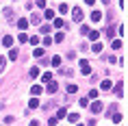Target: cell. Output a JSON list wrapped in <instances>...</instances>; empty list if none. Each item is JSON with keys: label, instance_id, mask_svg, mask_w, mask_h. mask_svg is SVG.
I'll use <instances>...</instances> for the list:
<instances>
[{"label": "cell", "instance_id": "cell-1", "mask_svg": "<svg viewBox=\"0 0 128 126\" xmlns=\"http://www.w3.org/2000/svg\"><path fill=\"white\" fill-rule=\"evenodd\" d=\"M2 13H4L7 22H13L15 20V13H13V9H11V7H4V9H2Z\"/></svg>", "mask_w": 128, "mask_h": 126}, {"label": "cell", "instance_id": "cell-2", "mask_svg": "<svg viewBox=\"0 0 128 126\" xmlns=\"http://www.w3.org/2000/svg\"><path fill=\"white\" fill-rule=\"evenodd\" d=\"M72 18H74V22H82V18H85V15H82V9H72Z\"/></svg>", "mask_w": 128, "mask_h": 126}, {"label": "cell", "instance_id": "cell-3", "mask_svg": "<svg viewBox=\"0 0 128 126\" xmlns=\"http://www.w3.org/2000/svg\"><path fill=\"white\" fill-rule=\"evenodd\" d=\"M78 63H80V72L82 74H91V65H89V61H78Z\"/></svg>", "mask_w": 128, "mask_h": 126}, {"label": "cell", "instance_id": "cell-4", "mask_svg": "<svg viewBox=\"0 0 128 126\" xmlns=\"http://www.w3.org/2000/svg\"><path fill=\"white\" fill-rule=\"evenodd\" d=\"M115 96H117V98L124 96V80H117V85H115Z\"/></svg>", "mask_w": 128, "mask_h": 126}, {"label": "cell", "instance_id": "cell-5", "mask_svg": "<svg viewBox=\"0 0 128 126\" xmlns=\"http://www.w3.org/2000/svg\"><path fill=\"white\" fill-rule=\"evenodd\" d=\"M18 28H22V33L28 28V20L26 18H20V20H18Z\"/></svg>", "mask_w": 128, "mask_h": 126}, {"label": "cell", "instance_id": "cell-6", "mask_svg": "<svg viewBox=\"0 0 128 126\" xmlns=\"http://www.w3.org/2000/svg\"><path fill=\"white\" fill-rule=\"evenodd\" d=\"M91 111H94V113H100V111H102V102H100V100H94V104H91Z\"/></svg>", "mask_w": 128, "mask_h": 126}, {"label": "cell", "instance_id": "cell-7", "mask_svg": "<svg viewBox=\"0 0 128 126\" xmlns=\"http://www.w3.org/2000/svg\"><path fill=\"white\" fill-rule=\"evenodd\" d=\"M2 46H13V37H11V35H4V37H2Z\"/></svg>", "mask_w": 128, "mask_h": 126}, {"label": "cell", "instance_id": "cell-8", "mask_svg": "<svg viewBox=\"0 0 128 126\" xmlns=\"http://www.w3.org/2000/svg\"><path fill=\"white\" fill-rule=\"evenodd\" d=\"M48 93H56V89H59V85H56V83H52V80H50V83H48Z\"/></svg>", "mask_w": 128, "mask_h": 126}, {"label": "cell", "instance_id": "cell-9", "mask_svg": "<svg viewBox=\"0 0 128 126\" xmlns=\"http://www.w3.org/2000/svg\"><path fill=\"white\" fill-rule=\"evenodd\" d=\"M89 18H91V22H100V20H102V13H100V11H91Z\"/></svg>", "mask_w": 128, "mask_h": 126}, {"label": "cell", "instance_id": "cell-10", "mask_svg": "<svg viewBox=\"0 0 128 126\" xmlns=\"http://www.w3.org/2000/svg\"><path fill=\"white\" fill-rule=\"evenodd\" d=\"M89 39H91V41H98V39H100V33H98V31H89Z\"/></svg>", "mask_w": 128, "mask_h": 126}, {"label": "cell", "instance_id": "cell-11", "mask_svg": "<svg viewBox=\"0 0 128 126\" xmlns=\"http://www.w3.org/2000/svg\"><path fill=\"white\" fill-rule=\"evenodd\" d=\"M78 117H80L78 113H70V115H68V119L72 122V124H76V122H78Z\"/></svg>", "mask_w": 128, "mask_h": 126}, {"label": "cell", "instance_id": "cell-12", "mask_svg": "<svg viewBox=\"0 0 128 126\" xmlns=\"http://www.w3.org/2000/svg\"><path fill=\"white\" fill-rule=\"evenodd\" d=\"M18 54H20V52H18L15 48H11V50H9V59H11V61H15V59H18Z\"/></svg>", "mask_w": 128, "mask_h": 126}, {"label": "cell", "instance_id": "cell-13", "mask_svg": "<svg viewBox=\"0 0 128 126\" xmlns=\"http://www.w3.org/2000/svg\"><path fill=\"white\" fill-rule=\"evenodd\" d=\"M91 50H94L96 54H98V52H102V44H100V41H94V48H91Z\"/></svg>", "mask_w": 128, "mask_h": 126}, {"label": "cell", "instance_id": "cell-14", "mask_svg": "<svg viewBox=\"0 0 128 126\" xmlns=\"http://www.w3.org/2000/svg\"><path fill=\"white\" fill-rule=\"evenodd\" d=\"M28 106H30V109H37V106H39V98H30Z\"/></svg>", "mask_w": 128, "mask_h": 126}, {"label": "cell", "instance_id": "cell-15", "mask_svg": "<svg viewBox=\"0 0 128 126\" xmlns=\"http://www.w3.org/2000/svg\"><path fill=\"white\" fill-rule=\"evenodd\" d=\"M30 22H33V24H41V15H39V13H33Z\"/></svg>", "mask_w": 128, "mask_h": 126}, {"label": "cell", "instance_id": "cell-16", "mask_svg": "<svg viewBox=\"0 0 128 126\" xmlns=\"http://www.w3.org/2000/svg\"><path fill=\"white\" fill-rule=\"evenodd\" d=\"M111 48H113V50H120V48H122V39H113Z\"/></svg>", "mask_w": 128, "mask_h": 126}, {"label": "cell", "instance_id": "cell-17", "mask_svg": "<svg viewBox=\"0 0 128 126\" xmlns=\"http://www.w3.org/2000/svg\"><path fill=\"white\" fill-rule=\"evenodd\" d=\"M30 93H33V96H39V93H41V85H33Z\"/></svg>", "mask_w": 128, "mask_h": 126}, {"label": "cell", "instance_id": "cell-18", "mask_svg": "<svg viewBox=\"0 0 128 126\" xmlns=\"http://www.w3.org/2000/svg\"><path fill=\"white\" fill-rule=\"evenodd\" d=\"M30 78H37V76H39V67H30Z\"/></svg>", "mask_w": 128, "mask_h": 126}, {"label": "cell", "instance_id": "cell-19", "mask_svg": "<svg viewBox=\"0 0 128 126\" xmlns=\"http://www.w3.org/2000/svg\"><path fill=\"white\" fill-rule=\"evenodd\" d=\"M44 15H46L48 20H54V11H52V9H46V11H44Z\"/></svg>", "mask_w": 128, "mask_h": 126}, {"label": "cell", "instance_id": "cell-20", "mask_svg": "<svg viewBox=\"0 0 128 126\" xmlns=\"http://www.w3.org/2000/svg\"><path fill=\"white\" fill-rule=\"evenodd\" d=\"M65 24H63V20L61 18H54V28H63Z\"/></svg>", "mask_w": 128, "mask_h": 126}, {"label": "cell", "instance_id": "cell-21", "mask_svg": "<svg viewBox=\"0 0 128 126\" xmlns=\"http://www.w3.org/2000/svg\"><path fill=\"white\" fill-rule=\"evenodd\" d=\"M76 91H78V87H76L74 83H70L68 85V93H76Z\"/></svg>", "mask_w": 128, "mask_h": 126}, {"label": "cell", "instance_id": "cell-22", "mask_svg": "<svg viewBox=\"0 0 128 126\" xmlns=\"http://www.w3.org/2000/svg\"><path fill=\"white\" fill-rule=\"evenodd\" d=\"M52 67H59L61 65V57H52V63H50Z\"/></svg>", "mask_w": 128, "mask_h": 126}, {"label": "cell", "instance_id": "cell-23", "mask_svg": "<svg viewBox=\"0 0 128 126\" xmlns=\"http://www.w3.org/2000/svg\"><path fill=\"white\" fill-rule=\"evenodd\" d=\"M111 85H113L111 80H102V89H104V91H108V89H111Z\"/></svg>", "mask_w": 128, "mask_h": 126}, {"label": "cell", "instance_id": "cell-24", "mask_svg": "<svg viewBox=\"0 0 128 126\" xmlns=\"http://www.w3.org/2000/svg\"><path fill=\"white\" fill-rule=\"evenodd\" d=\"M65 115H68V113H65V109H59V111H56V115H54V117H56V119H61V117H65Z\"/></svg>", "mask_w": 128, "mask_h": 126}, {"label": "cell", "instance_id": "cell-25", "mask_svg": "<svg viewBox=\"0 0 128 126\" xmlns=\"http://www.w3.org/2000/svg\"><path fill=\"white\" fill-rule=\"evenodd\" d=\"M35 57H37V59H39V57H44V48H35Z\"/></svg>", "mask_w": 128, "mask_h": 126}, {"label": "cell", "instance_id": "cell-26", "mask_svg": "<svg viewBox=\"0 0 128 126\" xmlns=\"http://www.w3.org/2000/svg\"><path fill=\"white\" fill-rule=\"evenodd\" d=\"M18 39H20L22 44H26V41H28V35H26V33H20V37H18Z\"/></svg>", "mask_w": 128, "mask_h": 126}, {"label": "cell", "instance_id": "cell-27", "mask_svg": "<svg viewBox=\"0 0 128 126\" xmlns=\"http://www.w3.org/2000/svg\"><path fill=\"white\" fill-rule=\"evenodd\" d=\"M68 11H70L68 5H61V7H59V13H68Z\"/></svg>", "mask_w": 128, "mask_h": 126}, {"label": "cell", "instance_id": "cell-28", "mask_svg": "<svg viewBox=\"0 0 128 126\" xmlns=\"http://www.w3.org/2000/svg\"><path fill=\"white\" fill-rule=\"evenodd\" d=\"M113 35H115V28L108 26V28H106V37H113Z\"/></svg>", "mask_w": 128, "mask_h": 126}, {"label": "cell", "instance_id": "cell-29", "mask_svg": "<svg viewBox=\"0 0 128 126\" xmlns=\"http://www.w3.org/2000/svg\"><path fill=\"white\" fill-rule=\"evenodd\" d=\"M4 65H7V61H4V59H2V57H0V74L4 72Z\"/></svg>", "mask_w": 128, "mask_h": 126}, {"label": "cell", "instance_id": "cell-30", "mask_svg": "<svg viewBox=\"0 0 128 126\" xmlns=\"http://www.w3.org/2000/svg\"><path fill=\"white\" fill-rule=\"evenodd\" d=\"M28 41H30L33 46H37V44H39V37H28Z\"/></svg>", "mask_w": 128, "mask_h": 126}, {"label": "cell", "instance_id": "cell-31", "mask_svg": "<svg viewBox=\"0 0 128 126\" xmlns=\"http://www.w3.org/2000/svg\"><path fill=\"white\" fill-rule=\"evenodd\" d=\"M87 98H98V89H91V91H89V96Z\"/></svg>", "mask_w": 128, "mask_h": 126}, {"label": "cell", "instance_id": "cell-32", "mask_svg": "<svg viewBox=\"0 0 128 126\" xmlns=\"http://www.w3.org/2000/svg\"><path fill=\"white\" fill-rule=\"evenodd\" d=\"M54 41H56V44H59V41H63V33H56V35H54Z\"/></svg>", "mask_w": 128, "mask_h": 126}, {"label": "cell", "instance_id": "cell-33", "mask_svg": "<svg viewBox=\"0 0 128 126\" xmlns=\"http://www.w3.org/2000/svg\"><path fill=\"white\" fill-rule=\"evenodd\" d=\"M113 122H117V124H120V122H122V115H120V113H117V111H115V115H113Z\"/></svg>", "mask_w": 128, "mask_h": 126}, {"label": "cell", "instance_id": "cell-34", "mask_svg": "<svg viewBox=\"0 0 128 126\" xmlns=\"http://www.w3.org/2000/svg\"><path fill=\"white\" fill-rule=\"evenodd\" d=\"M56 122H59V119L54 117V115H52V117H50V119H48V124H50V126H56Z\"/></svg>", "mask_w": 128, "mask_h": 126}, {"label": "cell", "instance_id": "cell-35", "mask_svg": "<svg viewBox=\"0 0 128 126\" xmlns=\"http://www.w3.org/2000/svg\"><path fill=\"white\" fill-rule=\"evenodd\" d=\"M39 31H41V33H44V35H48V33H50V26H48V24H46V26H41Z\"/></svg>", "mask_w": 128, "mask_h": 126}, {"label": "cell", "instance_id": "cell-36", "mask_svg": "<svg viewBox=\"0 0 128 126\" xmlns=\"http://www.w3.org/2000/svg\"><path fill=\"white\" fill-rule=\"evenodd\" d=\"M80 33H82V35H87V33H89V26H85V24H80Z\"/></svg>", "mask_w": 128, "mask_h": 126}, {"label": "cell", "instance_id": "cell-37", "mask_svg": "<svg viewBox=\"0 0 128 126\" xmlns=\"http://www.w3.org/2000/svg\"><path fill=\"white\" fill-rule=\"evenodd\" d=\"M41 78H44V80H52V74H50V72H46L44 76H41Z\"/></svg>", "mask_w": 128, "mask_h": 126}, {"label": "cell", "instance_id": "cell-38", "mask_svg": "<svg viewBox=\"0 0 128 126\" xmlns=\"http://www.w3.org/2000/svg\"><path fill=\"white\" fill-rule=\"evenodd\" d=\"M104 61H106V63H115V59L111 57V54H106V57H104Z\"/></svg>", "mask_w": 128, "mask_h": 126}, {"label": "cell", "instance_id": "cell-39", "mask_svg": "<svg viewBox=\"0 0 128 126\" xmlns=\"http://www.w3.org/2000/svg\"><path fill=\"white\" fill-rule=\"evenodd\" d=\"M89 104V98H80V106H87Z\"/></svg>", "mask_w": 128, "mask_h": 126}, {"label": "cell", "instance_id": "cell-40", "mask_svg": "<svg viewBox=\"0 0 128 126\" xmlns=\"http://www.w3.org/2000/svg\"><path fill=\"white\" fill-rule=\"evenodd\" d=\"M37 7H39V9H44V7H46V0H37Z\"/></svg>", "mask_w": 128, "mask_h": 126}, {"label": "cell", "instance_id": "cell-41", "mask_svg": "<svg viewBox=\"0 0 128 126\" xmlns=\"http://www.w3.org/2000/svg\"><path fill=\"white\" fill-rule=\"evenodd\" d=\"M30 126H39V122H37V119H33V122H30Z\"/></svg>", "mask_w": 128, "mask_h": 126}, {"label": "cell", "instance_id": "cell-42", "mask_svg": "<svg viewBox=\"0 0 128 126\" xmlns=\"http://www.w3.org/2000/svg\"><path fill=\"white\" fill-rule=\"evenodd\" d=\"M85 2H87V5H94V2H96V0H85Z\"/></svg>", "mask_w": 128, "mask_h": 126}, {"label": "cell", "instance_id": "cell-43", "mask_svg": "<svg viewBox=\"0 0 128 126\" xmlns=\"http://www.w3.org/2000/svg\"><path fill=\"white\" fill-rule=\"evenodd\" d=\"M76 126H82V124H76Z\"/></svg>", "mask_w": 128, "mask_h": 126}]
</instances>
